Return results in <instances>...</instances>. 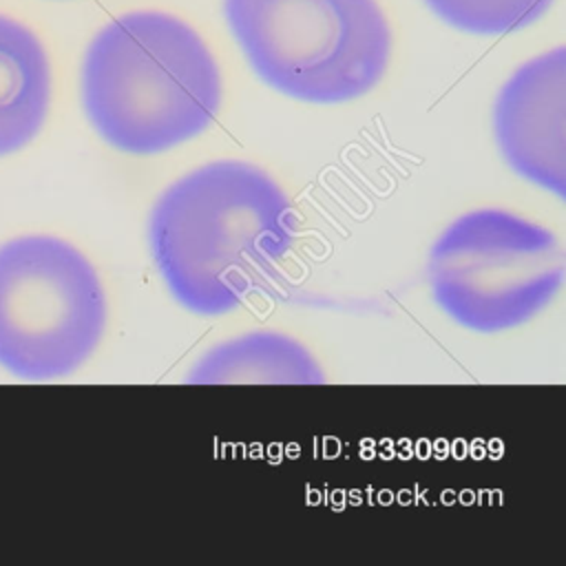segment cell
I'll use <instances>...</instances> for the list:
<instances>
[{"instance_id": "7a4b0ae2", "label": "cell", "mask_w": 566, "mask_h": 566, "mask_svg": "<svg viewBox=\"0 0 566 566\" xmlns=\"http://www.w3.org/2000/svg\"><path fill=\"white\" fill-rule=\"evenodd\" d=\"M80 93L91 126L106 144L155 155L212 124L221 106V75L190 24L159 11H133L91 40Z\"/></svg>"}, {"instance_id": "6da1fadb", "label": "cell", "mask_w": 566, "mask_h": 566, "mask_svg": "<svg viewBox=\"0 0 566 566\" xmlns=\"http://www.w3.org/2000/svg\"><path fill=\"white\" fill-rule=\"evenodd\" d=\"M296 228L287 195L265 170L219 159L157 197L148 245L172 298L197 316H219L276 276Z\"/></svg>"}, {"instance_id": "277c9868", "label": "cell", "mask_w": 566, "mask_h": 566, "mask_svg": "<svg viewBox=\"0 0 566 566\" xmlns=\"http://www.w3.org/2000/svg\"><path fill=\"white\" fill-rule=\"evenodd\" d=\"M566 252L544 226L509 210L455 217L433 241L427 281L460 327L495 334L528 323L564 285Z\"/></svg>"}, {"instance_id": "3957f363", "label": "cell", "mask_w": 566, "mask_h": 566, "mask_svg": "<svg viewBox=\"0 0 566 566\" xmlns=\"http://www.w3.org/2000/svg\"><path fill=\"white\" fill-rule=\"evenodd\" d=\"M252 71L274 91L340 104L385 75L391 31L376 0H223Z\"/></svg>"}, {"instance_id": "8992f818", "label": "cell", "mask_w": 566, "mask_h": 566, "mask_svg": "<svg viewBox=\"0 0 566 566\" xmlns=\"http://www.w3.org/2000/svg\"><path fill=\"white\" fill-rule=\"evenodd\" d=\"M566 49L524 62L502 86L493 133L504 161L522 179L566 195Z\"/></svg>"}, {"instance_id": "52a82bcc", "label": "cell", "mask_w": 566, "mask_h": 566, "mask_svg": "<svg viewBox=\"0 0 566 566\" xmlns=\"http://www.w3.org/2000/svg\"><path fill=\"white\" fill-rule=\"evenodd\" d=\"M325 374L296 338L254 329L212 345L188 369L190 385H318Z\"/></svg>"}, {"instance_id": "5b68a950", "label": "cell", "mask_w": 566, "mask_h": 566, "mask_svg": "<svg viewBox=\"0 0 566 566\" xmlns=\"http://www.w3.org/2000/svg\"><path fill=\"white\" fill-rule=\"evenodd\" d=\"M106 329V294L71 243L27 234L0 245V367L18 378L73 374Z\"/></svg>"}, {"instance_id": "9c48e42d", "label": "cell", "mask_w": 566, "mask_h": 566, "mask_svg": "<svg viewBox=\"0 0 566 566\" xmlns=\"http://www.w3.org/2000/svg\"><path fill=\"white\" fill-rule=\"evenodd\" d=\"M447 24L473 35H502L533 24L553 0H424Z\"/></svg>"}, {"instance_id": "ba28073f", "label": "cell", "mask_w": 566, "mask_h": 566, "mask_svg": "<svg viewBox=\"0 0 566 566\" xmlns=\"http://www.w3.org/2000/svg\"><path fill=\"white\" fill-rule=\"evenodd\" d=\"M49 99L51 69L42 42L29 27L0 13V157L40 133Z\"/></svg>"}]
</instances>
